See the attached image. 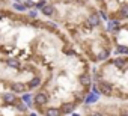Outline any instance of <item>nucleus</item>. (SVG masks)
Returning a JSON list of instances; mask_svg holds the SVG:
<instances>
[{
    "instance_id": "nucleus-18",
    "label": "nucleus",
    "mask_w": 128,
    "mask_h": 116,
    "mask_svg": "<svg viewBox=\"0 0 128 116\" xmlns=\"http://www.w3.org/2000/svg\"><path fill=\"white\" fill-rule=\"evenodd\" d=\"M21 101H23V102H26V104L29 106V108H30V107L33 106V95L27 90V92H24V94L21 95Z\"/></svg>"
},
{
    "instance_id": "nucleus-3",
    "label": "nucleus",
    "mask_w": 128,
    "mask_h": 116,
    "mask_svg": "<svg viewBox=\"0 0 128 116\" xmlns=\"http://www.w3.org/2000/svg\"><path fill=\"white\" fill-rule=\"evenodd\" d=\"M108 64L113 65L116 70L124 71V70L128 68V56H118V57H114V59H110Z\"/></svg>"
},
{
    "instance_id": "nucleus-27",
    "label": "nucleus",
    "mask_w": 128,
    "mask_h": 116,
    "mask_svg": "<svg viewBox=\"0 0 128 116\" xmlns=\"http://www.w3.org/2000/svg\"><path fill=\"white\" fill-rule=\"evenodd\" d=\"M29 116H38V114H36V113H35V112H32V113H30V114H29Z\"/></svg>"
},
{
    "instance_id": "nucleus-14",
    "label": "nucleus",
    "mask_w": 128,
    "mask_h": 116,
    "mask_svg": "<svg viewBox=\"0 0 128 116\" xmlns=\"http://www.w3.org/2000/svg\"><path fill=\"white\" fill-rule=\"evenodd\" d=\"M74 108H76V104L74 102H63L60 106V110H62L63 114H72Z\"/></svg>"
},
{
    "instance_id": "nucleus-31",
    "label": "nucleus",
    "mask_w": 128,
    "mask_h": 116,
    "mask_svg": "<svg viewBox=\"0 0 128 116\" xmlns=\"http://www.w3.org/2000/svg\"><path fill=\"white\" fill-rule=\"evenodd\" d=\"M100 2H106V0H100Z\"/></svg>"
},
{
    "instance_id": "nucleus-26",
    "label": "nucleus",
    "mask_w": 128,
    "mask_h": 116,
    "mask_svg": "<svg viewBox=\"0 0 128 116\" xmlns=\"http://www.w3.org/2000/svg\"><path fill=\"white\" fill-rule=\"evenodd\" d=\"M5 18V12H3V9H0V21H2Z\"/></svg>"
},
{
    "instance_id": "nucleus-21",
    "label": "nucleus",
    "mask_w": 128,
    "mask_h": 116,
    "mask_svg": "<svg viewBox=\"0 0 128 116\" xmlns=\"http://www.w3.org/2000/svg\"><path fill=\"white\" fill-rule=\"evenodd\" d=\"M27 107H29V106H27L26 102H23L21 100L15 104V108H17V110H20V112H23V113H24V112H27Z\"/></svg>"
},
{
    "instance_id": "nucleus-9",
    "label": "nucleus",
    "mask_w": 128,
    "mask_h": 116,
    "mask_svg": "<svg viewBox=\"0 0 128 116\" xmlns=\"http://www.w3.org/2000/svg\"><path fill=\"white\" fill-rule=\"evenodd\" d=\"M110 54H112L110 48L108 47H104L98 54H95V62H106L108 57H110Z\"/></svg>"
},
{
    "instance_id": "nucleus-7",
    "label": "nucleus",
    "mask_w": 128,
    "mask_h": 116,
    "mask_svg": "<svg viewBox=\"0 0 128 116\" xmlns=\"http://www.w3.org/2000/svg\"><path fill=\"white\" fill-rule=\"evenodd\" d=\"M86 23H88L92 29L100 27V26H101V17H100V12H90V14L88 15Z\"/></svg>"
},
{
    "instance_id": "nucleus-25",
    "label": "nucleus",
    "mask_w": 128,
    "mask_h": 116,
    "mask_svg": "<svg viewBox=\"0 0 128 116\" xmlns=\"http://www.w3.org/2000/svg\"><path fill=\"white\" fill-rule=\"evenodd\" d=\"M89 116H106V114L101 112H92V113H89Z\"/></svg>"
},
{
    "instance_id": "nucleus-5",
    "label": "nucleus",
    "mask_w": 128,
    "mask_h": 116,
    "mask_svg": "<svg viewBox=\"0 0 128 116\" xmlns=\"http://www.w3.org/2000/svg\"><path fill=\"white\" fill-rule=\"evenodd\" d=\"M9 90L17 94V95H23L29 89H27V84L24 82H9Z\"/></svg>"
},
{
    "instance_id": "nucleus-23",
    "label": "nucleus",
    "mask_w": 128,
    "mask_h": 116,
    "mask_svg": "<svg viewBox=\"0 0 128 116\" xmlns=\"http://www.w3.org/2000/svg\"><path fill=\"white\" fill-rule=\"evenodd\" d=\"M24 5H26V8L27 9H35V2H33V0H26V2H24Z\"/></svg>"
},
{
    "instance_id": "nucleus-32",
    "label": "nucleus",
    "mask_w": 128,
    "mask_h": 116,
    "mask_svg": "<svg viewBox=\"0 0 128 116\" xmlns=\"http://www.w3.org/2000/svg\"><path fill=\"white\" fill-rule=\"evenodd\" d=\"M112 116H113V114H112Z\"/></svg>"
},
{
    "instance_id": "nucleus-12",
    "label": "nucleus",
    "mask_w": 128,
    "mask_h": 116,
    "mask_svg": "<svg viewBox=\"0 0 128 116\" xmlns=\"http://www.w3.org/2000/svg\"><path fill=\"white\" fill-rule=\"evenodd\" d=\"M39 112H42L45 116H63L60 107H47V108H39Z\"/></svg>"
},
{
    "instance_id": "nucleus-15",
    "label": "nucleus",
    "mask_w": 128,
    "mask_h": 116,
    "mask_svg": "<svg viewBox=\"0 0 128 116\" xmlns=\"http://www.w3.org/2000/svg\"><path fill=\"white\" fill-rule=\"evenodd\" d=\"M98 100H100V95L98 94H94L92 90L86 95V98H84V104L86 106H89V104H95V102H98Z\"/></svg>"
},
{
    "instance_id": "nucleus-29",
    "label": "nucleus",
    "mask_w": 128,
    "mask_h": 116,
    "mask_svg": "<svg viewBox=\"0 0 128 116\" xmlns=\"http://www.w3.org/2000/svg\"><path fill=\"white\" fill-rule=\"evenodd\" d=\"M71 116H80V114H77V113H72V114H71Z\"/></svg>"
},
{
    "instance_id": "nucleus-2",
    "label": "nucleus",
    "mask_w": 128,
    "mask_h": 116,
    "mask_svg": "<svg viewBox=\"0 0 128 116\" xmlns=\"http://www.w3.org/2000/svg\"><path fill=\"white\" fill-rule=\"evenodd\" d=\"M98 84V89H100V95H104V96H113L114 94V86L113 83L107 82V80H101Z\"/></svg>"
},
{
    "instance_id": "nucleus-19",
    "label": "nucleus",
    "mask_w": 128,
    "mask_h": 116,
    "mask_svg": "<svg viewBox=\"0 0 128 116\" xmlns=\"http://www.w3.org/2000/svg\"><path fill=\"white\" fill-rule=\"evenodd\" d=\"M12 9H14L15 12H18V14H21V12L27 11L26 5H24V3H21V2H14V5H12Z\"/></svg>"
},
{
    "instance_id": "nucleus-17",
    "label": "nucleus",
    "mask_w": 128,
    "mask_h": 116,
    "mask_svg": "<svg viewBox=\"0 0 128 116\" xmlns=\"http://www.w3.org/2000/svg\"><path fill=\"white\" fill-rule=\"evenodd\" d=\"M41 12H42V15H45V17H53L54 12H56V8H54V5H47V6H44V8L41 9Z\"/></svg>"
},
{
    "instance_id": "nucleus-1",
    "label": "nucleus",
    "mask_w": 128,
    "mask_h": 116,
    "mask_svg": "<svg viewBox=\"0 0 128 116\" xmlns=\"http://www.w3.org/2000/svg\"><path fill=\"white\" fill-rule=\"evenodd\" d=\"M50 100H51V95H50L48 90H45V89H39V90L33 95V104H35L38 108H42V107L48 106Z\"/></svg>"
},
{
    "instance_id": "nucleus-22",
    "label": "nucleus",
    "mask_w": 128,
    "mask_h": 116,
    "mask_svg": "<svg viewBox=\"0 0 128 116\" xmlns=\"http://www.w3.org/2000/svg\"><path fill=\"white\" fill-rule=\"evenodd\" d=\"M27 17H29V20H36V18H38V11H36V9L27 11Z\"/></svg>"
},
{
    "instance_id": "nucleus-16",
    "label": "nucleus",
    "mask_w": 128,
    "mask_h": 116,
    "mask_svg": "<svg viewBox=\"0 0 128 116\" xmlns=\"http://www.w3.org/2000/svg\"><path fill=\"white\" fill-rule=\"evenodd\" d=\"M114 54H118V56H128V45L118 44L116 48H114Z\"/></svg>"
},
{
    "instance_id": "nucleus-13",
    "label": "nucleus",
    "mask_w": 128,
    "mask_h": 116,
    "mask_svg": "<svg viewBox=\"0 0 128 116\" xmlns=\"http://www.w3.org/2000/svg\"><path fill=\"white\" fill-rule=\"evenodd\" d=\"M116 18L124 21V20H128V3H124L120 5V8L116 11Z\"/></svg>"
},
{
    "instance_id": "nucleus-30",
    "label": "nucleus",
    "mask_w": 128,
    "mask_h": 116,
    "mask_svg": "<svg viewBox=\"0 0 128 116\" xmlns=\"http://www.w3.org/2000/svg\"><path fill=\"white\" fill-rule=\"evenodd\" d=\"M14 2H21V0H14Z\"/></svg>"
},
{
    "instance_id": "nucleus-10",
    "label": "nucleus",
    "mask_w": 128,
    "mask_h": 116,
    "mask_svg": "<svg viewBox=\"0 0 128 116\" xmlns=\"http://www.w3.org/2000/svg\"><path fill=\"white\" fill-rule=\"evenodd\" d=\"M5 64L8 68L11 70H21V60L17 59V57H6L5 59Z\"/></svg>"
},
{
    "instance_id": "nucleus-6",
    "label": "nucleus",
    "mask_w": 128,
    "mask_h": 116,
    "mask_svg": "<svg viewBox=\"0 0 128 116\" xmlns=\"http://www.w3.org/2000/svg\"><path fill=\"white\" fill-rule=\"evenodd\" d=\"M0 98H2V101H3V104H6V106H15L17 102H18V98H17V94H14V92H5V94H2L0 95Z\"/></svg>"
},
{
    "instance_id": "nucleus-11",
    "label": "nucleus",
    "mask_w": 128,
    "mask_h": 116,
    "mask_svg": "<svg viewBox=\"0 0 128 116\" xmlns=\"http://www.w3.org/2000/svg\"><path fill=\"white\" fill-rule=\"evenodd\" d=\"M120 27H122V24H120V20H118V18L107 21V32H112L113 35H114Z\"/></svg>"
},
{
    "instance_id": "nucleus-8",
    "label": "nucleus",
    "mask_w": 128,
    "mask_h": 116,
    "mask_svg": "<svg viewBox=\"0 0 128 116\" xmlns=\"http://www.w3.org/2000/svg\"><path fill=\"white\" fill-rule=\"evenodd\" d=\"M26 84H27V89H29V90L39 89V88H41V84H42V78H41L39 76H33L29 82H26Z\"/></svg>"
},
{
    "instance_id": "nucleus-28",
    "label": "nucleus",
    "mask_w": 128,
    "mask_h": 116,
    "mask_svg": "<svg viewBox=\"0 0 128 116\" xmlns=\"http://www.w3.org/2000/svg\"><path fill=\"white\" fill-rule=\"evenodd\" d=\"M120 116H128V113H126V112H124V113H122Z\"/></svg>"
},
{
    "instance_id": "nucleus-24",
    "label": "nucleus",
    "mask_w": 128,
    "mask_h": 116,
    "mask_svg": "<svg viewBox=\"0 0 128 116\" xmlns=\"http://www.w3.org/2000/svg\"><path fill=\"white\" fill-rule=\"evenodd\" d=\"M100 17H101L102 20H106V21H108V15H107V12H106V9H101V11H100Z\"/></svg>"
},
{
    "instance_id": "nucleus-20",
    "label": "nucleus",
    "mask_w": 128,
    "mask_h": 116,
    "mask_svg": "<svg viewBox=\"0 0 128 116\" xmlns=\"http://www.w3.org/2000/svg\"><path fill=\"white\" fill-rule=\"evenodd\" d=\"M63 54H66V56H77V51L74 50V47H70V45H65L62 48Z\"/></svg>"
},
{
    "instance_id": "nucleus-4",
    "label": "nucleus",
    "mask_w": 128,
    "mask_h": 116,
    "mask_svg": "<svg viewBox=\"0 0 128 116\" xmlns=\"http://www.w3.org/2000/svg\"><path fill=\"white\" fill-rule=\"evenodd\" d=\"M77 82H78V84H80L82 88H92V84H94V77H92L90 72L83 71L82 74L77 76Z\"/></svg>"
}]
</instances>
